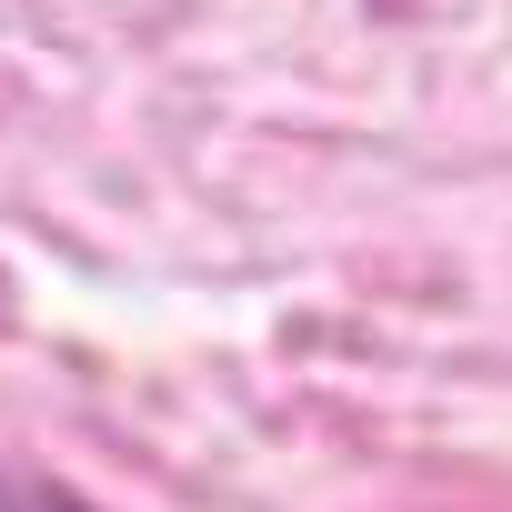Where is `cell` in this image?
Returning <instances> with one entry per match:
<instances>
[{
  "instance_id": "cell-1",
  "label": "cell",
  "mask_w": 512,
  "mask_h": 512,
  "mask_svg": "<svg viewBox=\"0 0 512 512\" xmlns=\"http://www.w3.org/2000/svg\"><path fill=\"white\" fill-rule=\"evenodd\" d=\"M0 512H101V502L51 482V472H0Z\"/></svg>"
}]
</instances>
